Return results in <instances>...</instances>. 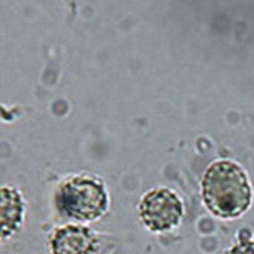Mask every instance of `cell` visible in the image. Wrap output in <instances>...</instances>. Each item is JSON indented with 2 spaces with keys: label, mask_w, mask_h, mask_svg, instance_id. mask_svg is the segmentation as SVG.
<instances>
[{
  "label": "cell",
  "mask_w": 254,
  "mask_h": 254,
  "mask_svg": "<svg viewBox=\"0 0 254 254\" xmlns=\"http://www.w3.org/2000/svg\"><path fill=\"white\" fill-rule=\"evenodd\" d=\"M202 196L207 208L223 219L242 215L251 203V188L242 169L223 161L211 165L202 181Z\"/></svg>",
  "instance_id": "obj_1"
},
{
  "label": "cell",
  "mask_w": 254,
  "mask_h": 254,
  "mask_svg": "<svg viewBox=\"0 0 254 254\" xmlns=\"http://www.w3.org/2000/svg\"><path fill=\"white\" fill-rule=\"evenodd\" d=\"M138 214L146 229L157 233L165 232L179 224L183 215V204L172 190L156 188L141 197Z\"/></svg>",
  "instance_id": "obj_3"
},
{
  "label": "cell",
  "mask_w": 254,
  "mask_h": 254,
  "mask_svg": "<svg viewBox=\"0 0 254 254\" xmlns=\"http://www.w3.org/2000/svg\"><path fill=\"white\" fill-rule=\"evenodd\" d=\"M25 215L26 204L22 193L13 186H0V240L17 234L24 224Z\"/></svg>",
  "instance_id": "obj_5"
},
{
  "label": "cell",
  "mask_w": 254,
  "mask_h": 254,
  "mask_svg": "<svg viewBox=\"0 0 254 254\" xmlns=\"http://www.w3.org/2000/svg\"><path fill=\"white\" fill-rule=\"evenodd\" d=\"M227 254H254V241L243 240L233 246Z\"/></svg>",
  "instance_id": "obj_6"
},
{
  "label": "cell",
  "mask_w": 254,
  "mask_h": 254,
  "mask_svg": "<svg viewBox=\"0 0 254 254\" xmlns=\"http://www.w3.org/2000/svg\"><path fill=\"white\" fill-rule=\"evenodd\" d=\"M54 203L58 213L77 223L95 222L109 208V193L101 179L92 175H75L57 188Z\"/></svg>",
  "instance_id": "obj_2"
},
{
  "label": "cell",
  "mask_w": 254,
  "mask_h": 254,
  "mask_svg": "<svg viewBox=\"0 0 254 254\" xmlns=\"http://www.w3.org/2000/svg\"><path fill=\"white\" fill-rule=\"evenodd\" d=\"M49 245L52 254H97L99 240L89 227L68 224L53 231Z\"/></svg>",
  "instance_id": "obj_4"
}]
</instances>
